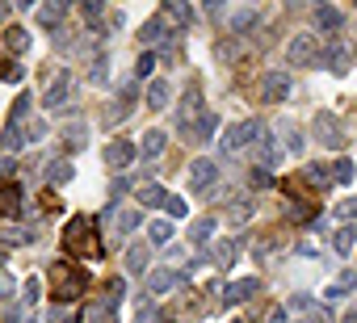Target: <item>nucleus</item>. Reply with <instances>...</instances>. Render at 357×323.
I'll return each instance as SVG.
<instances>
[{
  "mask_svg": "<svg viewBox=\"0 0 357 323\" xmlns=\"http://www.w3.org/2000/svg\"><path fill=\"white\" fill-rule=\"evenodd\" d=\"M51 285H55L59 302H76L80 290H84V273L72 269V265H51Z\"/></svg>",
  "mask_w": 357,
  "mask_h": 323,
  "instance_id": "f257e3e1",
  "label": "nucleus"
},
{
  "mask_svg": "<svg viewBox=\"0 0 357 323\" xmlns=\"http://www.w3.org/2000/svg\"><path fill=\"white\" fill-rule=\"evenodd\" d=\"M63 244H68V252H76V256H97V235H93V223H89V219H72V223H68Z\"/></svg>",
  "mask_w": 357,
  "mask_h": 323,
  "instance_id": "f03ea898",
  "label": "nucleus"
},
{
  "mask_svg": "<svg viewBox=\"0 0 357 323\" xmlns=\"http://www.w3.org/2000/svg\"><path fill=\"white\" fill-rule=\"evenodd\" d=\"M286 59H290V68H311V63H319V42H315V34H298V38L290 42V51H286Z\"/></svg>",
  "mask_w": 357,
  "mask_h": 323,
  "instance_id": "7ed1b4c3",
  "label": "nucleus"
},
{
  "mask_svg": "<svg viewBox=\"0 0 357 323\" xmlns=\"http://www.w3.org/2000/svg\"><path fill=\"white\" fill-rule=\"evenodd\" d=\"M252 139H261V126L248 118V122L227 126V130H223V139H219V147H223V155H227V151H240V147H244V143H252Z\"/></svg>",
  "mask_w": 357,
  "mask_h": 323,
  "instance_id": "20e7f679",
  "label": "nucleus"
},
{
  "mask_svg": "<svg viewBox=\"0 0 357 323\" xmlns=\"http://www.w3.org/2000/svg\"><path fill=\"white\" fill-rule=\"evenodd\" d=\"M215 177H219V168L211 164V159H194L190 164V194H206L215 185Z\"/></svg>",
  "mask_w": 357,
  "mask_h": 323,
  "instance_id": "39448f33",
  "label": "nucleus"
},
{
  "mask_svg": "<svg viewBox=\"0 0 357 323\" xmlns=\"http://www.w3.org/2000/svg\"><path fill=\"white\" fill-rule=\"evenodd\" d=\"M261 97H265V101H273V105H278V101H286V97H290V76L269 72V76L261 80Z\"/></svg>",
  "mask_w": 357,
  "mask_h": 323,
  "instance_id": "423d86ee",
  "label": "nucleus"
},
{
  "mask_svg": "<svg viewBox=\"0 0 357 323\" xmlns=\"http://www.w3.org/2000/svg\"><path fill=\"white\" fill-rule=\"evenodd\" d=\"M315 139H319L324 147H344V134H340V126H336L332 113H319V118H315Z\"/></svg>",
  "mask_w": 357,
  "mask_h": 323,
  "instance_id": "0eeeda50",
  "label": "nucleus"
},
{
  "mask_svg": "<svg viewBox=\"0 0 357 323\" xmlns=\"http://www.w3.org/2000/svg\"><path fill=\"white\" fill-rule=\"evenodd\" d=\"M68 93H72V76H68V72H59V76L47 84V97H43V105H47V109H55V105H63V101H68Z\"/></svg>",
  "mask_w": 357,
  "mask_h": 323,
  "instance_id": "6e6552de",
  "label": "nucleus"
},
{
  "mask_svg": "<svg viewBox=\"0 0 357 323\" xmlns=\"http://www.w3.org/2000/svg\"><path fill=\"white\" fill-rule=\"evenodd\" d=\"M257 294V277H244V281H231L227 290H223V306H240L244 298H252Z\"/></svg>",
  "mask_w": 357,
  "mask_h": 323,
  "instance_id": "1a4fd4ad",
  "label": "nucleus"
},
{
  "mask_svg": "<svg viewBox=\"0 0 357 323\" xmlns=\"http://www.w3.org/2000/svg\"><path fill=\"white\" fill-rule=\"evenodd\" d=\"M130 159H135V147H130L126 139H118V143L105 147V164H109V168H126Z\"/></svg>",
  "mask_w": 357,
  "mask_h": 323,
  "instance_id": "9d476101",
  "label": "nucleus"
},
{
  "mask_svg": "<svg viewBox=\"0 0 357 323\" xmlns=\"http://www.w3.org/2000/svg\"><path fill=\"white\" fill-rule=\"evenodd\" d=\"M176 281H181V277H176L172 269H155V273L147 277V294H164V290H172Z\"/></svg>",
  "mask_w": 357,
  "mask_h": 323,
  "instance_id": "9b49d317",
  "label": "nucleus"
},
{
  "mask_svg": "<svg viewBox=\"0 0 357 323\" xmlns=\"http://www.w3.org/2000/svg\"><path fill=\"white\" fill-rule=\"evenodd\" d=\"M17 210H22V189L17 185H5V189H0V219L17 214Z\"/></svg>",
  "mask_w": 357,
  "mask_h": 323,
  "instance_id": "f8f14e48",
  "label": "nucleus"
},
{
  "mask_svg": "<svg viewBox=\"0 0 357 323\" xmlns=\"http://www.w3.org/2000/svg\"><path fill=\"white\" fill-rule=\"evenodd\" d=\"M147 239H151V248H168V239H172V223L155 219V223L147 227Z\"/></svg>",
  "mask_w": 357,
  "mask_h": 323,
  "instance_id": "ddd939ff",
  "label": "nucleus"
},
{
  "mask_svg": "<svg viewBox=\"0 0 357 323\" xmlns=\"http://www.w3.org/2000/svg\"><path fill=\"white\" fill-rule=\"evenodd\" d=\"M353 285H357V269H344V273L324 290V298H340V294H344V290H353Z\"/></svg>",
  "mask_w": 357,
  "mask_h": 323,
  "instance_id": "4468645a",
  "label": "nucleus"
},
{
  "mask_svg": "<svg viewBox=\"0 0 357 323\" xmlns=\"http://www.w3.org/2000/svg\"><path fill=\"white\" fill-rule=\"evenodd\" d=\"M168 93H172L168 80H151V88H147V105H151V109H164V105H168Z\"/></svg>",
  "mask_w": 357,
  "mask_h": 323,
  "instance_id": "2eb2a0df",
  "label": "nucleus"
},
{
  "mask_svg": "<svg viewBox=\"0 0 357 323\" xmlns=\"http://www.w3.org/2000/svg\"><path fill=\"white\" fill-rule=\"evenodd\" d=\"M211 235H215V219H194V223H190V239H194V244H206Z\"/></svg>",
  "mask_w": 357,
  "mask_h": 323,
  "instance_id": "dca6fc26",
  "label": "nucleus"
},
{
  "mask_svg": "<svg viewBox=\"0 0 357 323\" xmlns=\"http://www.w3.org/2000/svg\"><path fill=\"white\" fill-rule=\"evenodd\" d=\"M47 181H55V185L72 181V164H68V159H51V164H47Z\"/></svg>",
  "mask_w": 357,
  "mask_h": 323,
  "instance_id": "f3484780",
  "label": "nucleus"
},
{
  "mask_svg": "<svg viewBox=\"0 0 357 323\" xmlns=\"http://www.w3.org/2000/svg\"><path fill=\"white\" fill-rule=\"evenodd\" d=\"M252 26H257V9H236V13H231V30H236V34H244V30H252Z\"/></svg>",
  "mask_w": 357,
  "mask_h": 323,
  "instance_id": "a211bd4d",
  "label": "nucleus"
},
{
  "mask_svg": "<svg viewBox=\"0 0 357 323\" xmlns=\"http://www.w3.org/2000/svg\"><path fill=\"white\" fill-rule=\"evenodd\" d=\"M160 151H164V130H147V134H143V155L155 159Z\"/></svg>",
  "mask_w": 357,
  "mask_h": 323,
  "instance_id": "6ab92c4d",
  "label": "nucleus"
},
{
  "mask_svg": "<svg viewBox=\"0 0 357 323\" xmlns=\"http://www.w3.org/2000/svg\"><path fill=\"white\" fill-rule=\"evenodd\" d=\"M139 202H143V206H164L168 194H164L160 185H139Z\"/></svg>",
  "mask_w": 357,
  "mask_h": 323,
  "instance_id": "aec40b11",
  "label": "nucleus"
},
{
  "mask_svg": "<svg viewBox=\"0 0 357 323\" xmlns=\"http://www.w3.org/2000/svg\"><path fill=\"white\" fill-rule=\"evenodd\" d=\"M353 244H357V231H353V227H340V231H336V239H332V248H336L340 256H349V252H353Z\"/></svg>",
  "mask_w": 357,
  "mask_h": 323,
  "instance_id": "412c9836",
  "label": "nucleus"
},
{
  "mask_svg": "<svg viewBox=\"0 0 357 323\" xmlns=\"http://www.w3.org/2000/svg\"><path fill=\"white\" fill-rule=\"evenodd\" d=\"M227 219H231V223H248V219H252V202H248V198H236L231 210H227Z\"/></svg>",
  "mask_w": 357,
  "mask_h": 323,
  "instance_id": "4be33fe9",
  "label": "nucleus"
},
{
  "mask_svg": "<svg viewBox=\"0 0 357 323\" xmlns=\"http://www.w3.org/2000/svg\"><path fill=\"white\" fill-rule=\"evenodd\" d=\"M126 269H130V273H143V269H147V248H143V244H135V248L126 252Z\"/></svg>",
  "mask_w": 357,
  "mask_h": 323,
  "instance_id": "5701e85b",
  "label": "nucleus"
},
{
  "mask_svg": "<svg viewBox=\"0 0 357 323\" xmlns=\"http://www.w3.org/2000/svg\"><path fill=\"white\" fill-rule=\"evenodd\" d=\"M315 26H319V30H336V26H340V13L324 5V9H315Z\"/></svg>",
  "mask_w": 357,
  "mask_h": 323,
  "instance_id": "b1692460",
  "label": "nucleus"
},
{
  "mask_svg": "<svg viewBox=\"0 0 357 323\" xmlns=\"http://www.w3.org/2000/svg\"><path fill=\"white\" fill-rule=\"evenodd\" d=\"M164 38H168V34H164V22H160V17L143 26V42H147V47H151V42H164Z\"/></svg>",
  "mask_w": 357,
  "mask_h": 323,
  "instance_id": "393cba45",
  "label": "nucleus"
},
{
  "mask_svg": "<svg viewBox=\"0 0 357 323\" xmlns=\"http://www.w3.org/2000/svg\"><path fill=\"white\" fill-rule=\"evenodd\" d=\"M5 42H9V51H26V47H30V34H26L22 26H13V30L5 34Z\"/></svg>",
  "mask_w": 357,
  "mask_h": 323,
  "instance_id": "a878e982",
  "label": "nucleus"
},
{
  "mask_svg": "<svg viewBox=\"0 0 357 323\" xmlns=\"http://www.w3.org/2000/svg\"><path fill=\"white\" fill-rule=\"evenodd\" d=\"M34 235L30 231H22V227H5V231H0V244H30Z\"/></svg>",
  "mask_w": 357,
  "mask_h": 323,
  "instance_id": "bb28decb",
  "label": "nucleus"
},
{
  "mask_svg": "<svg viewBox=\"0 0 357 323\" xmlns=\"http://www.w3.org/2000/svg\"><path fill=\"white\" fill-rule=\"evenodd\" d=\"M328 63H332V72H344L349 68V51L344 47H328Z\"/></svg>",
  "mask_w": 357,
  "mask_h": 323,
  "instance_id": "cd10ccee",
  "label": "nucleus"
},
{
  "mask_svg": "<svg viewBox=\"0 0 357 323\" xmlns=\"http://www.w3.org/2000/svg\"><path fill=\"white\" fill-rule=\"evenodd\" d=\"M282 143H286V147H290V151H294V155H298V151H303V134H298V130H294V126H286V122H282Z\"/></svg>",
  "mask_w": 357,
  "mask_h": 323,
  "instance_id": "c85d7f7f",
  "label": "nucleus"
},
{
  "mask_svg": "<svg viewBox=\"0 0 357 323\" xmlns=\"http://www.w3.org/2000/svg\"><path fill=\"white\" fill-rule=\"evenodd\" d=\"M336 219L353 223V219H357V198H340V202H336Z\"/></svg>",
  "mask_w": 357,
  "mask_h": 323,
  "instance_id": "c756f323",
  "label": "nucleus"
},
{
  "mask_svg": "<svg viewBox=\"0 0 357 323\" xmlns=\"http://www.w3.org/2000/svg\"><path fill=\"white\" fill-rule=\"evenodd\" d=\"M278 159H282V151H278V147H273V143L265 139V143H261V168H273Z\"/></svg>",
  "mask_w": 357,
  "mask_h": 323,
  "instance_id": "7c9ffc66",
  "label": "nucleus"
},
{
  "mask_svg": "<svg viewBox=\"0 0 357 323\" xmlns=\"http://www.w3.org/2000/svg\"><path fill=\"white\" fill-rule=\"evenodd\" d=\"M59 17H63V5H43V13H38L43 26H59Z\"/></svg>",
  "mask_w": 357,
  "mask_h": 323,
  "instance_id": "2f4dec72",
  "label": "nucleus"
},
{
  "mask_svg": "<svg viewBox=\"0 0 357 323\" xmlns=\"http://www.w3.org/2000/svg\"><path fill=\"white\" fill-rule=\"evenodd\" d=\"M332 181H353V164H349V159H336V164H332Z\"/></svg>",
  "mask_w": 357,
  "mask_h": 323,
  "instance_id": "473e14b6",
  "label": "nucleus"
},
{
  "mask_svg": "<svg viewBox=\"0 0 357 323\" xmlns=\"http://www.w3.org/2000/svg\"><path fill=\"white\" fill-rule=\"evenodd\" d=\"M135 227H139V214H135V210L118 214V231H135Z\"/></svg>",
  "mask_w": 357,
  "mask_h": 323,
  "instance_id": "72a5a7b5",
  "label": "nucleus"
},
{
  "mask_svg": "<svg viewBox=\"0 0 357 323\" xmlns=\"http://www.w3.org/2000/svg\"><path fill=\"white\" fill-rule=\"evenodd\" d=\"M215 260H219V265H231V260H236V248H231V244H219V248H215Z\"/></svg>",
  "mask_w": 357,
  "mask_h": 323,
  "instance_id": "f704fd0d",
  "label": "nucleus"
},
{
  "mask_svg": "<svg viewBox=\"0 0 357 323\" xmlns=\"http://www.w3.org/2000/svg\"><path fill=\"white\" fill-rule=\"evenodd\" d=\"M22 298H26V306H34V302H38V281H34V277L26 281V290H22Z\"/></svg>",
  "mask_w": 357,
  "mask_h": 323,
  "instance_id": "c9c22d12",
  "label": "nucleus"
},
{
  "mask_svg": "<svg viewBox=\"0 0 357 323\" xmlns=\"http://www.w3.org/2000/svg\"><path fill=\"white\" fill-rule=\"evenodd\" d=\"M286 306H290V310H311V298H307V294H290Z\"/></svg>",
  "mask_w": 357,
  "mask_h": 323,
  "instance_id": "e433bc0d",
  "label": "nucleus"
},
{
  "mask_svg": "<svg viewBox=\"0 0 357 323\" xmlns=\"http://www.w3.org/2000/svg\"><path fill=\"white\" fill-rule=\"evenodd\" d=\"M164 210H168L172 219H181V214H185V202H181V198H168V202H164Z\"/></svg>",
  "mask_w": 357,
  "mask_h": 323,
  "instance_id": "4c0bfd02",
  "label": "nucleus"
},
{
  "mask_svg": "<svg viewBox=\"0 0 357 323\" xmlns=\"http://www.w3.org/2000/svg\"><path fill=\"white\" fill-rule=\"evenodd\" d=\"M155 319H160V310H155V306H143V310H139V319H135V323H155Z\"/></svg>",
  "mask_w": 357,
  "mask_h": 323,
  "instance_id": "58836bf2",
  "label": "nucleus"
},
{
  "mask_svg": "<svg viewBox=\"0 0 357 323\" xmlns=\"http://www.w3.org/2000/svg\"><path fill=\"white\" fill-rule=\"evenodd\" d=\"M265 323H286V310H273V315H269Z\"/></svg>",
  "mask_w": 357,
  "mask_h": 323,
  "instance_id": "ea45409f",
  "label": "nucleus"
},
{
  "mask_svg": "<svg viewBox=\"0 0 357 323\" xmlns=\"http://www.w3.org/2000/svg\"><path fill=\"white\" fill-rule=\"evenodd\" d=\"M340 323H357V306H353V310H344V315H340Z\"/></svg>",
  "mask_w": 357,
  "mask_h": 323,
  "instance_id": "a19ab883",
  "label": "nucleus"
},
{
  "mask_svg": "<svg viewBox=\"0 0 357 323\" xmlns=\"http://www.w3.org/2000/svg\"><path fill=\"white\" fill-rule=\"evenodd\" d=\"M311 323H332V315H328V310H324V315H315V319H311Z\"/></svg>",
  "mask_w": 357,
  "mask_h": 323,
  "instance_id": "79ce46f5",
  "label": "nucleus"
},
{
  "mask_svg": "<svg viewBox=\"0 0 357 323\" xmlns=\"http://www.w3.org/2000/svg\"><path fill=\"white\" fill-rule=\"evenodd\" d=\"M89 323H105V319H101V315H93V319H89Z\"/></svg>",
  "mask_w": 357,
  "mask_h": 323,
  "instance_id": "37998d69",
  "label": "nucleus"
},
{
  "mask_svg": "<svg viewBox=\"0 0 357 323\" xmlns=\"http://www.w3.org/2000/svg\"><path fill=\"white\" fill-rule=\"evenodd\" d=\"M298 323H311V319H298Z\"/></svg>",
  "mask_w": 357,
  "mask_h": 323,
  "instance_id": "c03bdc74",
  "label": "nucleus"
},
{
  "mask_svg": "<svg viewBox=\"0 0 357 323\" xmlns=\"http://www.w3.org/2000/svg\"><path fill=\"white\" fill-rule=\"evenodd\" d=\"M26 323H38V319H26Z\"/></svg>",
  "mask_w": 357,
  "mask_h": 323,
  "instance_id": "a18cd8bd",
  "label": "nucleus"
},
{
  "mask_svg": "<svg viewBox=\"0 0 357 323\" xmlns=\"http://www.w3.org/2000/svg\"><path fill=\"white\" fill-rule=\"evenodd\" d=\"M0 290H5V281H0Z\"/></svg>",
  "mask_w": 357,
  "mask_h": 323,
  "instance_id": "49530a36",
  "label": "nucleus"
}]
</instances>
